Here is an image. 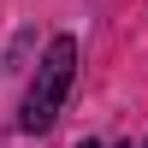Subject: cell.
Segmentation results:
<instances>
[{
    "instance_id": "cell-1",
    "label": "cell",
    "mask_w": 148,
    "mask_h": 148,
    "mask_svg": "<svg viewBox=\"0 0 148 148\" xmlns=\"http://www.w3.org/2000/svg\"><path fill=\"white\" fill-rule=\"evenodd\" d=\"M71 83H77V36H53V42H47V53L36 59V77H30V89H24L18 130H30V136L53 130V119L65 113V95H71Z\"/></svg>"
},
{
    "instance_id": "cell-2",
    "label": "cell",
    "mask_w": 148,
    "mask_h": 148,
    "mask_svg": "<svg viewBox=\"0 0 148 148\" xmlns=\"http://www.w3.org/2000/svg\"><path fill=\"white\" fill-rule=\"evenodd\" d=\"M83 148H101V142H83Z\"/></svg>"
}]
</instances>
